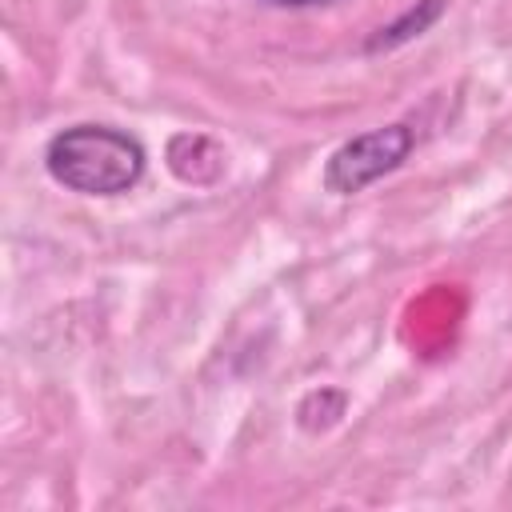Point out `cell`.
I'll return each instance as SVG.
<instances>
[{
    "mask_svg": "<svg viewBox=\"0 0 512 512\" xmlns=\"http://www.w3.org/2000/svg\"><path fill=\"white\" fill-rule=\"evenodd\" d=\"M144 144L112 124H76L48 140L44 168L80 196H120L144 176Z\"/></svg>",
    "mask_w": 512,
    "mask_h": 512,
    "instance_id": "cell-1",
    "label": "cell"
},
{
    "mask_svg": "<svg viewBox=\"0 0 512 512\" xmlns=\"http://www.w3.org/2000/svg\"><path fill=\"white\" fill-rule=\"evenodd\" d=\"M416 144V132L408 124H384L372 132H360L352 140H344L328 164H324V188L336 196H356L368 184H376L380 176L396 172L408 152Z\"/></svg>",
    "mask_w": 512,
    "mask_h": 512,
    "instance_id": "cell-2",
    "label": "cell"
},
{
    "mask_svg": "<svg viewBox=\"0 0 512 512\" xmlns=\"http://www.w3.org/2000/svg\"><path fill=\"white\" fill-rule=\"evenodd\" d=\"M444 4L448 0H416L400 20H392L388 28H380L372 40H368V52H380V48H396V44H404V40H412V36H420L428 24H436L440 20V12H444Z\"/></svg>",
    "mask_w": 512,
    "mask_h": 512,
    "instance_id": "cell-3",
    "label": "cell"
},
{
    "mask_svg": "<svg viewBox=\"0 0 512 512\" xmlns=\"http://www.w3.org/2000/svg\"><path fill=\"white\" fill-rule=\"evenodd\" d=\"M268 4H280V8H312V4H328V0H268Z\"/></svg>",
    "mask_w": 512,
    "mask_h": 512,
    "instance_id": "cell-4",
    "label": "cell"
}]
</instances>
